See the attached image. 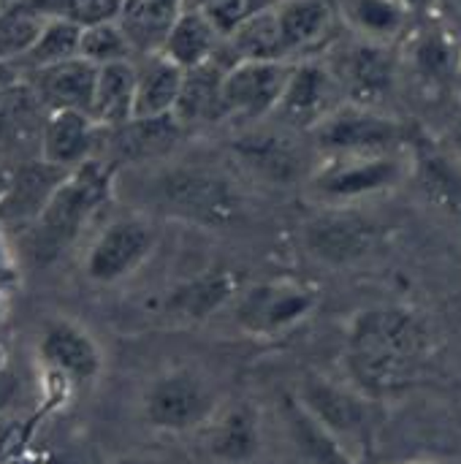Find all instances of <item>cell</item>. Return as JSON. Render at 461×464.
Here are the masks:
<instances>
[{"label": "cell", "mask_w": 461, "mask_h": 464, "mask_svg": "<svg viewBox=\"0 0 461 464\" xmlns=\"http://www.w3.org/2000/svg\"><path fill=\"white\" fill-rule=\"evenodd\" d=\"M340 8L331 0H277L253 11L226 41L231 63L236 60H280L296 63L307 49L323 44Z\"/></svg>", "instance_id": "6da1fadb"}, {"label": "cell", "mask_w": 461, "mask_h": 464, "mask_svg": "<svg viewBox=\"0 0 461 464\" xmlns=\"http://www.w3.org/2000/svg\"><path fill=\"white\" fill-rule=\"evenodd\" d=\"M427 329L408 310H370L351 334L353 370L378 389L410 383L427 362Z\"/></svg>", "instance_id": "7a4b0ae2"}, {"label": "cell", "mask_w": 461, "mask_h": 464, "mask_svg": "<svg viewBox=\"0 0 461 464\" xmlns=\"http://www.w3.org/2000/svg\"><path fill=\"white\" fill-rule=\"evenodd\" d=\"M114 182V169L92 158L65 177L54 190L38 220L22 234V247L30 261L52 264L60 258L109 198Z\"/></svg>", "instance_id": "3957f363"}, {"label": "cell", "mask_w": 461, "mask_h": 464, "mask_svg": "<svg viewBox=\"0 0 461 464\" xmlns=\"http://www.w3.org/2000/svg\"><path fill=\"white\" fill-rule=\"evenodd\" d=\"M144 193L158 212L201 226L231 223L242 204L234 179L220 169L201 163L160 160L147 177Z\"/></svg>", "instance_id": "277c9868"}, {"label": "cell", "mask_w": 461, "mask_h": 464, "mask_svg": "<svg viewBox=\"0 0 461 464\" xmlns=\"http://www.w3.org/2000/svg\"><path fill=\"white\" fill-rule=\"evenodd\" d=\"M410 174L413 158L408 150L378 155H334L318 158V166L304 188L323 209H356L370 198L397 190Z\"/></svg>", "instance_id": "5b68a950"}, {"label": "cell", "mask_w": 461, "mask_h": 464, "mask_svg": "<svg viewBox=\"0 0 461 464\" xmlns=\"http://www.w3.org/2000/svg\"><path fill=\"white\" fill-rule=\"evenodd\" d=\"M299 419L345 464H359L370 446L367 405L351 389L310 378L293 400Z\"/></svg>", "instance_id": "8992f818"}, {"label": "cell", "mask_w": 461, "mask_h": 464, "mask_svg": "<svg viewBox=\"0 0 461 464\" xmlns=\"http://www.w3.org/2000/svg\"><path fill=\"white\" fill-rule=\"evenodd\" d=\"M223 411L215 386L193 370H168L141 394V419L160 435H198Z\"/></svg>", "instance_id": "52a82bcc"}, {"label": "cell", "mask_w": 461, "mask_h": 464, "mask_svg": "<svg viewBox=\"0 0 461 464\" xmlns=\"http://www.w3.org/2000/svg\"><path fill=\"white\" fill-rule=\"evenodd\" d=\"M228 150L242 171L272 185L307 182L312 169L318 166V160H312L318 158V152L310 136L296 133L274 120L236 128Z\"/></svg>", "instance_id": "ba28073f"}, {"label": "cell", "mask_w": 461, "mask_h": 464, "mask_svg": "<svg viewBox=\"0 0 461 464\" xmlns=\"http://www.w3.org/2000/svg\"><path fill=\"white\" fill-rule=\"evenodd\" d=\"M296 63L236 60L223 76V120L234 130L269 120L288 87Z\"/></svg>", "instance_id": "9c48e42d"}, {"label": "cell", "mask_w": 461, "mask_h": 464, "mask_svg": "<svg viewBox=\"0 0 461 464\" xmlns=\"http://www.w3.org/2000/svg\"><path fill=\"white\" fill-rule=\"evenodd\" d=\"M158 247V228L144 215H125L103 226L84 258V275L95 285H117L133 277Z\"/></svg>", "instance_id": "30bf717a"}, {"label": "cell", "mask_w": 461, "mask_h": 464, "mask_svg": "<svg viewBox=\"0 0 461 464\" xmlns=\"http://www.w3.org/2000/svg\"><path fill=\"white\" fill-rule=\"evenodd\" d=\"M310 141L318 158L399 152L405 150V128L380 109L345 103L310 133Z\"/></svg>", "instance_id": "8fae6325"}, {"label": "cell", "mask_w": 461, "mask_h": 464, "mask_svg": "<svg viewBox=\"0 0 461 464\" xmlns=\"http://www.w3.org/2000/svg\"><path fill=\"white\" fill-rule=\"evenodd\" d=\"M348 103L345 90L329 60H296L288 87L269 120L310 136Z\"/></svg>", "instance_id": "7c38bea8"}, {"label": "cell", "mask_w": 461, "mask_h": 464, "mask_svg": "<svg viewBox=\"0 0 461 464\" xmlns=\"http://www.w3.org/2000/svg\"><path fill=\"white\" fill-rule=\"evenodd\" d=\"M187 128L174 117H133L114 128H101L98 150L103 147L106 155L98 158L106 166H152L166 160L182 141Z\"/></svg>", "instance_id": "4fadbf2b"}, {"label": "cell", "mask_w": 461, "mask_h": 464, "mask_svg": "<svg viewBox=\"0 0 461 464\" xmlns=\"http://www.w3.org/2000/svg\"><path fill=\"white\" fill-rule=\"evenodd\" d=\"M318 310V291L304 283H272L247 294L239 324L253 337H283Z\"/></svg>", "instance_id": "5bb4252c"}, {"label": "cell", "mask_w": 461, "mask_h": 464, "mask_svg": "<svg viewBox=\"0 0 461 464\" xmlns=\"http://www.w3.org/2000/svg\"><path fill=\"white\" fill-rule=\"evenodd\" d=\"M394 46L370 44L361 38L348 41L337 49V54L329 60L348 103L364 106V109H380L386 95L394 87Z\"/></svg>", "instance_id": "9a60e30c"}, {"label": "cell", "mask_w": 461, "mask_h": 464, "mask_svg": "<svg viewBox=\"0 0 461 464\" xmlns=\"http://www.w3.org/2000/svg\"><path fill=\"white\" fill-rule=\"evenodd\" d=\"M304 245L326 264H356L375 250L378 226L359 209H323L304 226Z\"/></svg>", "instance_id": "2e32d148"}, {"label": "cell", "mask_w": 461, "mask_h": 464, "mask_svg": "<svg viewBox=\"0 0 461 464\" xmlns=\"http://www.w3.org/2000/svg\"><path fill=\"white\" fill-rule=\"evenodd\" d=\"M38 353L54 375L71 383H92L103 370V351L95 337L68 318H52L41 329Z\"/></svg>", "instance_id": "e0dca14e"}, {"label": "cell", "mask_w": 461, "mask_h": 464, "mask_svg": "<svg viewBox=\"0 0 461 464\" xmlns=\"http://www.w3.org/2000/svg\"><path fill=\"white\" fill-rule=\"evenodd\" d=\"M71 171H62L52 163L30 160L11 171L5 196L0 198V228L16 231L19 237L38 220L54 190L65 182Z\"/></svg>", "instance_id": "ac0fdd59"}, {"label": "cell", "mask_w": 461, "mask_h": 464, "mask_svg": "<svg viewBox=\"0 0 461 464\" xmlns=\"http://www.w3.org/2000/svg\"><path fill=\"white\" fill-rule=\"evenodd\" d=\"M30 84L35 95L41 98L49 111H84L90 114L92 109V95H95V79L98 68L82 57L30 71Z\"/></svg>", "instance_id": "d6986e66"}, {"label": "cell", "mask_w": 461, "mask_h": 464, "mask_svg": "<svg viewBox=\"0 0 461 464\" xmlns=\"http://www.w3.org/2000/svg\"><path fill=\"white\" fill-rule=\"evenodd\" d=\"M101 128L84 111H49L41 136V158L62 171L90 163L98 150Z\"/></svg>", "instance_id": "ffe728a7"}, {"label": "cell", "mask_w": 461, "mask_h": 464, "mask_svg": "<svg viewBox=\"0 0 461 464\" xmlns=\"http://www.w3.org/2000/svg\"><path fill=\"white\" fill-rule=\"evenodd\" d=\"M340 16L351 27L353 38L394 46L410 27V0H340Z\"/></svg>", "instance_id": "44dd1931"}, {"label": "cell", "mask_w": 461, "mask_h": 464, "mask_svg": "<svg viewBox=\"0 0 461 464\" xmlns=\"http://www.w3.org/2000/svg\"><path fill=\"white\" fill-rule=\"evenodd\" d=\"M231 63L220 57L185 71L182 92L174 109V117L190 130L196 125H209L223 120V76Z\"/></svg>", "instance_id": "7402d4cb"}, {"label": "cell", "mask_w": 461, "mask_h": 464, "mask_svg": "<svg viewBox=\"0 0 461 464\" xmlns=\"http://www.w3.org/2000/svg\"><path fill=\"white\" fill-rule=\"evenodd\" d=\"M185 82V68L168 60L163 52L141 54L136 63V106L133 117H163L174 114Z\"/></svg>", "instance_id": "603a6c76"}, {"label": "cell", "mask_w": 461, "mask_h": 464, "mask_svg": "<svg viewBox=\"0 0 461 464\" xmlns=\"http://www.w3.org/2000/svg\"><path fill=\"white\" fill-rule=\"evenodd\" d=\"M223 46H226V38L215 27L209 14L204 8H185L177 24L171 27L160 52L168 60H174L179 68L190 71L220 57Z\"/></svg>", "instance_id": "cb8c5ba5"}, {"label": "cell", "mask_w": 461, "mask_h": 464, "mask_svg": "<svg viewBox=\"0 0 461 464\" xmlns=\"http://www.w3.org/2000/svg\"><path fill=\"white\" fill-rule=\"evenodd\" d=\"M206 449L220 464H250L261 454V424L247 408H226L209 424Z\"/></svg>", "instance_id": "d4e9b609"}, {"label": "cell", "mask_w": 461, "mask_h": 464, "mask_svg": "<svg viewBox=\"0 0 461 464\" xmlns=\"http://www.w3.org/2000/svg\"><path fill=\"white\" fill-rule=\"evenodd\" d=\"M182 11V0H125L117 22L133 44L136 54H155L163 49Z\"/></svg>", "instance_id": "484cf974"}, {"label": "cell", "mask_w": 461, "mask_h": 464, "mask_svg": "<svg viewBox=\"0 0 461 464\" xmlns=\"http://www.w3.org/2000/svg\"><path fill=\"white\" fill-rule=\"evenodd\" d=\"M136 106V63H111L98 68L90 117L98 128H114L133 120Z\"/></svg>", "instance_id": "4316f807"}, {"label": "cell", "mask_w": 461, "mask_h": 464, "mask_svg": "<svg viewBox=\"0 0 461 464\" xmlns=\"http://www.w3.org/2000/svg\"><path fill=\"white\" fill-rule=\"evenodd\" d=\"M234 294H236V283L228 272H206L201 277L177 285L166 299V310L177 318L204 321L215 315L220 307H226L234 299Z\"/></svg>", "instance_id": "83f0119b"}, {"label": "cell", "mask_w": 461, "mask_h": 464, "mask_svg": "<svg viewBox=\"0 0 461 464\" xmlns=\"http://www.w3.org/2000/svg\"><path fill=\"white\" fill-rule=\"evenodd\" d=\"M79 41H82L79 24H73L68 19H46L38 41L16 65H22L30 73V71H41V68L57 65V63L73 60V57H79Z\"/></svg>", "instance_id": "f1b7e54d"}, {"label": "cell", "mask_w": 461, "mask_h": 464, "mask_svg": "<svg viewBox=\"0 0 461 464\" xmlns=\"http://www.w3.org/2000/svg\"><path fill=\"white\" fill-rule=\"evenodd\" d=\"M79 57L87 60V63H92L95 68H101V65L133 60L136 57V49L128 41V35L120 27V22H101V24L82 27Z\"/></svg>", "instance_id": "f546056e"}, {"label": "cell", "mask_w": 461, "mask_h": 464, "mask_svg": "<svg viewBox=\"0 0 461 464\" xmlns=\"http://www.w3.org/2000/svg\"><path fill=\"white\" fill-rule=\"evenodd\" d=\"M43 24L46 19L27 8L3 5L0 8V63H19L38 41Z\"/></svg>", "instance_id": "4dcf8cb0"}, {"label": "cell", "mask_w": 461, "mask_h": 464, "mask_svg": "<svg viewBox=\"0 0 461 464\" xmlns=\"http://www.w3.org/2000/svg\"><path fill=\"white\" fill-rule=\"evenodd\" d=\"M125 0H60L57 19H68L79 27L117 22Z\"/></svg>", "instance_id": "1f68e13d"}, {"label": "cell", "mask_w": 461, "mask_h": 464, "mask_svg": "<svg viewBox=\"0 0 461 464\" xmlns=\"http://www.w3.org/2000/svg\"><path fill=\"white\" fill-rule=\"evenodd\" d=\"M111 464H158L155 459H149V457H141V454H122V457H117Z\"/></svg>", "instance_id": "d6a6232c"}, {"label": "cell", "mask_w": 461, "mask_h": 464, "mask_svg": "<svg viewBox=\"0 0 461 464\" xmlns=\"http://www.w3.org/2000/svg\"><path fill=\"white\" fill-rule=\"evenodd\" d=\"M8 179H11V171H5V169L0 166V198L5 196V188H8Z\"/></svg>", "instance_id": "836d02e7"}, {"label": "cell", "mask_w": 461, "mask_h": 464, "mask_svg": "<svg viewBox=\"0 0 461 464\" xmlns=\"http://www.w3.org/2000/svg\"><path fill=\"white\" fill-rule=\"evenodd\" d=\"M410 464H443V462H410Z\"/></svg>", "instance_id": "e575fe53"}, {"label": "cell", "mask_w": 461, "mask_h": 464, "mask_svg": "<svg viewBox=\"0 0 461 464\" xmlns=\"http://www.w3.org/2000/svg\"><path fill=\"white\" fill-rule=\"evenodd\" d=\"M0 283H3V277H0Z\"/></svg>", "instance_id": "d590c367"}]
</instances>
